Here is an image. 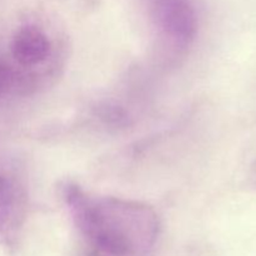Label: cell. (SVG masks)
Here are the masks:
<instances>
[{"label":"cell","mask_w":256,"mask_h":256,"mask_svg":"<svg viewBox=\"0 0 256 256\" xmlns=\"http://www.w3.org/2000/svg\"><path fill=\"white\" fill-rule=\"evenodd\" d=\"M72 220L102 256H149L159 236V219L149 205L134 200L92 196L72 182L62 185Z\"/></svg>","instance_id":"1"},{"label":"cell","mask_w":256,"mask_h":256,"mask_svg":"<svg viewBox=\"0 0 256 256\" xmlns=\"http://www.w3.org/2000/svg\"><path fill=\"white\" fill-rule=\"evenodd\" d=\"M158 26L172 42L185 48L194 40L198 18L190 0H149Z\"/></svg>","instance_id":"2"},{"label":"cell","mask_w":256,"mask_h":256,"mask_svg":"<svg viewBox=\"0 0 256 256\" xmlns=\"http://www.w3.org/2000/svg\"><path fill=\"white\" fill-rule=\"evenodd\" d=\"M12 55L22 68H34L42 64L52 52V42L42 28L24 25L19 28L12 40Z\"/></svg>","instance_id":"3"},{"label":"cell","mask_w":256,"mask_h":256,"mask_svg":"<svg viewBox=\"0 0 256 256\" xmlns=\"http://www.w3.org/2000/svg\"><path fill=\"white\" fill-rule=\"evenodd\" d=\"M14 198L10 184L0 176V236L9 238L18 228Z\"/></svg>","instance_id":"4"},{"label":"cell","mask_w":256,"mask_h":256,"mask_svg":"<svg viewBox=\"0 0 256 256\" xmlns=\"http://www.w3.org/2000/svg\"><path fill=\"white\" fill-rule=\"evenodd\" d=\"M16 82V75L14 70L10 69V66L0 62V95L5 94L14 86Z\"/></svg>","instance_id":"5"}]
</instances>
